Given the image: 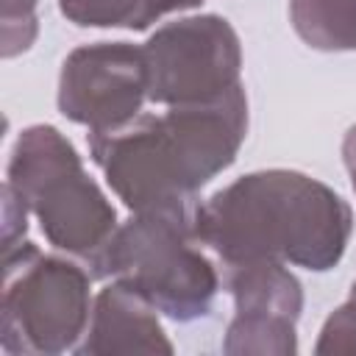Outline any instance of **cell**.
<instances>
[{
	"label": "cell",
	"mask_w": 356,
	"mask_h": 356,
	"mask_svg": "<svg viewBox=\"0 0 356 356\" xmlns=\"http://www.w3.org/2000/svg\"><path fill=\"white\" fill-rule=\"evenodd\" d=\"M245 134L239 83L217 100L136 114L114 131L89 134V153L131 211H195L197 189L236 159Z\"/></svg>",
	"instance_id": "1"
},
{
	"label": "cell",
	"mask_w": 356,
	"mask_h": 356,
	"mask_svg": "<svg viewBox=\"0 0 356 356\" xmlns=\"http://www.w3.org/2000/svg\"><path fill=\"white\" fill-rule=\"evenodd\" d=\"M350 228V206L295 170L242 175L195 209V234L222 264L281 261L323 273L342 259Z\"/></svg>",
	"instance_id": "2"
},
{
	"label": "cell",
	"mask_w": 356,
	"mask_h": 356,
	"mask_svg": "<svg viewBox=\"0 0 356 356\" xmlns=\"http://www.w3.org/2000/svg\"><path fill=\"white\" fill-rule=\"evenodd\" d=\"M195 211H134L89 267L92 278H114L156 312L189 323L211 312L220 278L197 248Z\"/></svg>",
	"instance_id": "3"
},
{
	"label": "cell",
	"mask_w": 356,
	"mask_h": 356,
	"mask_svg": "<svg viewBox=\"0 0 356 356\" xmlns=\"http://www.w3.org/2000/svg\"><path fill=\"white\" fill-rule=\"evenodd\" d=\"M6 184L39 220L47 242L78 256L86 270L117 231L114 206L86 175L75 147L53 125H31L19 134Z\"/></svg>",
	"instance_id": "4"
},
{
	"label": "cell",
	"mask_w": 356,
	"mask_h": 356,
	"mask_svg": "<svg viewBox=\"0 0 356 356\" xmlns=\"http://www.w3.org/2000/svg\"><path fill=\"white\" fill-rule=\"evenodd\" d=\"M89 275L75 261L22 242L3 253L6 353H64L89 328Z\"/></svg>",
	"instance_id": "5"
},
{
	"label": "cell",
	"mask_w": 356,
	"mask_h": 356,
	"mask_svg": "<svg viewBox=\"0 0 356 356\" xmlns=\"http://www.w3.org/2000/svg\"><path fill=\"white\" fill-rule=\"evenodd\" d=\"M142 50L147 61V97L153 103H209L239 86V36L217 14L167 22Z\"/></svg>",
	"instance_id": "6"
},
{
	"label": "cell",
	"mask_w": 356,
	"mask_h": 356,
	"mask_svg": "<svg viewBox=\"0 0 356 356\" xmlns=\"http://www.w3.org/2000/svg\"><path fill=\"white\" fill-rule=\"evenodd\" d=\"M147 97L145 50L128 42H97L72 50L58 78V108L89 134L114 131L142 114Z\"/></svg>",
	"instance_id": "7"
},
{
	"label": "cell",
	"mask_w": 356,
	"mask_h": 356,
	"mask_svg": "<svg viewBox=\"0 0 356 356\" xmlns=\"http://www.w3.org/2000/svg\"><path fill=\"white\" fill-rule=\"evenodd\" d=\"M225 284L236 303L222 345L225 353L286 356L298 350L295 323L303 309V292L281 261L225 264Z\"/></svg>",
	"instance_id": "8"
},
{
	"label": "cell",
	"mask_w": 356,
	"mask_h": 356,
	"mask_svg": "<svg viewBox=\"0 0 356 356\" xmlns=\"http://www.w3.org/2000/svg\"><path fill=\"white\" fill-rule=\"evenodd\" d=\"M153 312L156 309L145 298L114 281L95 298L86 342L78 350L92 356L172 353V345L164 337V328Z\"/></svg>",
	"instance_id": "9"
},
{
	"label": "cell",
	"mask_w": 356,
	"mask_h": 356,
	"mask_svg": "<svg viewBox=\"0 0 356 356\" xmlns=\"http://www.w3.org/2000/svg\"><path fill=\"white\" fill-rule=\"evenodd\" d=\"M289 19L314 50H356V0H289Z\"/></svg>",
	"instance_id": "10"
},
{
	"label": "cell",
	"mask_w": 356,
	"mask_h": 356,
	"mask_svg": "<svg viewBox=\"0 0 356 356\" xmlns=\"http://www.w3.org/2000/svg\"><path fill=\"white\" fill-rule=\"evenodd\" d=\"M61 14L83 28H131L145 31L150 22L145 0H58Z\"/></svg>",
	"instance_id": "11"
},
{
	"label": "cell",
	"mask_w": 356,
	"mask_h": 356,
	"mask_svg": "<svg viewBox=\"0 0 356 356\" xmlns=\"http://www.w3.org/2000/svg\"><path fill=\"white\" fill-rule=\"evenodd\" d=\"M36 36V0H3V56L28 50Z\"/></svg>",
	"instance_id": "12"
},
{
	"label": "cell",
	"mask_w": 356,
	"mask_h": 356,
	"mask_svg": "<svg viewBox=\"0 0 356 356\" xmlns=\"http://www.w3.org/2000/svg\"><path fill=\"white\" fill-rule=\"evenodd\" d=\"M320 356H334V353H356V284L348 298L323 325L320 342L314 348Z\"/></svg>",
	"instance_id": "13"
},
{
	"label": "cell",
	"mask_w": 356,
	"mask_h": 356,
	"mask_svg": "<svg viewBox=\"0 0 356 356\" xmlns=\"http://www.w3.org/2000/svg\"><path fill=\"white\" fill-rule=\"evenodd\" d=\"M200 3H203V0H145L147 14H150V22H156L159 17L172 14V11H186V8H195V6H200Z\"/></svg>",
	"instance_id": "14"
},
{
	"label": "cell",
	"mask_w": 356,
	"mask_h": 356,
	"mask_svg": "<svg viewBox=\"0 0 356 356\" xmlns=\"http://www.w3.org/2000/svg\"><path fill=\"white\" fill-rule=\"evenodd\" d=\"M342 156H345V167L350 172V181H353V189H356V125L345 134V142H342Z\"/></svg>",
	"instance_id": "15"
}]
</instances>
